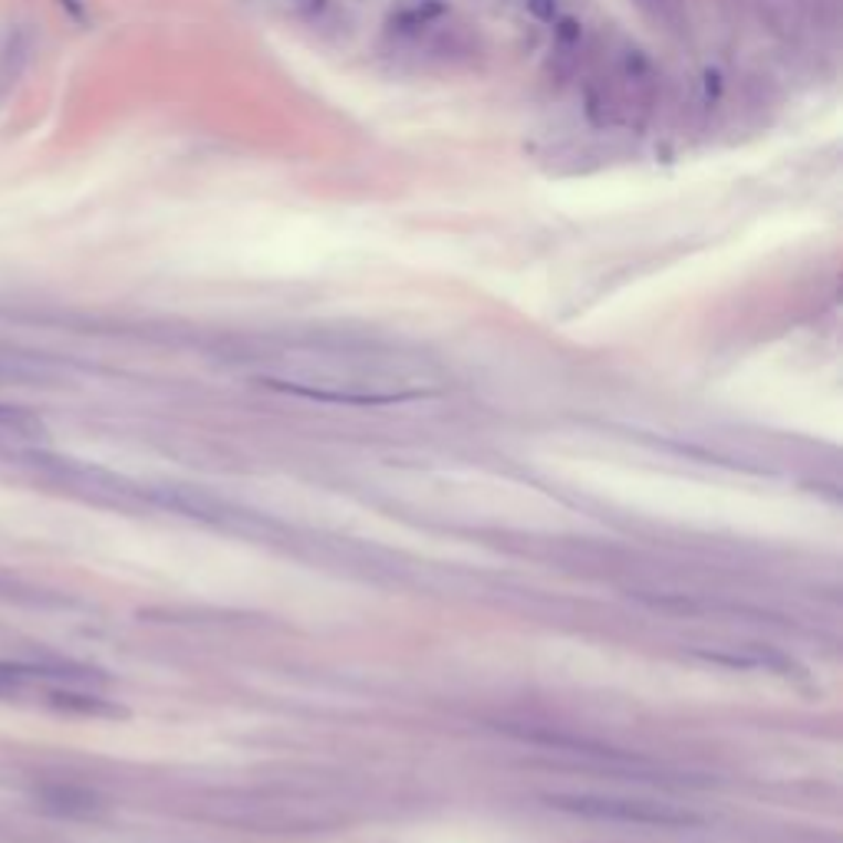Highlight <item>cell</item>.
<instances>
[{
    "mask_svg": "<svg viewBox=\"0 0 843 843\" xmlns=\"http://www.w3.org/2000/svg\"><path fill=\"white\" fill-rule=\"evenodd\" d=\"M544 801L557 811H570V814H580V818L620 821V824H640V828H688V824H698L695 814L678 811L673 804H653V801L600 798V794H547Z\"/></svg>",
    "mask_w": 843,
    "mask_h": 843,
    "instance_id": "6da1fadb",
    "label": "cell"
},
{
    "mask_svg": "<svg viewBox=\"0 0 843 843\" xmlns=\"http://www.w3.org/2000/svg\"><path fill=\"white\" fill-rule=\"evenodd\" d=\"M0 435H7V439H36V435H43V425L17 405H0Z\"/></svg>",
    "mask_w": 843,
    "mask_h": 843,
    "instance_id": "7a4b0ae2",
    "label": "cell"
},
{
    "mask_svg": "<svg viewBox=\"0 0 843 843\" xmlns=\"http://www.w3.org/2000/svg\"><path fill=\"white\" fill-rule=\"evenodd\" d=\"M33 50V43L27 40V33H17L7 46H0V70H7V76L13 80V76H20L23 73V66L30 63V53Z\"/></svg>",
    "mask_w": 843,
    "mask_h": 843,
    "instance_id": "3957f363",
    "label": "cell"
},
{
    "mask_svg": "<svg viewBox=\"0 0 843 843\" xmlns=\"http://www.w3.org/2000/svg\"><path fill=\"white\" fill-rule=\"evenodd\" d=\"M50 698H53V705H60V708H73V712H86V715H116V712H119V708L106 705V702H103V698H96V695L53 692Z\"/></svg>",
    "mask_w": 843,
    "mask_h": 843,
    "instance_id": "277c9868",
    "label": "cell"
},
{
    "mask_svg": "<svg viewBox=\"0 0 843 843\" xmlns=\"http://www.w3.org/2000/svg\"><path fill=\"white\" fill-rule=\"evenodd\" d=\"M527 7H530V13L540 17V20H554V17H557V3H554V0H527Z\"/></svg>",
    "mask_w": 843,
    "mask_h": 843,
    "instance_id": "5b68a950",
    "label": "cell"
}]
</instances>
